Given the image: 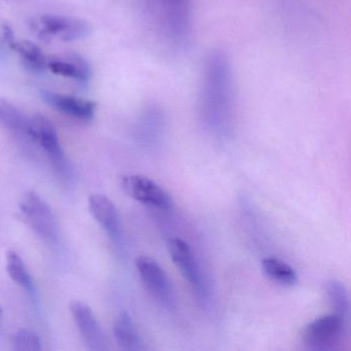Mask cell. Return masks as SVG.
Returning a JSON list of instances; mask_svg holds the SVG:
<instances>
[{
	"instance_id": "6da1fadb",
	"label": "cell",
	"mask_w": 351,
	"mask_h": 351,
	"mask_svg": "<svg viewBox=\"0 0 351 351\" xmlns=\"http://www.w3.org/2000/svg\"><path fill=\"white\" fill-rule=\"evenodd\" d=\"M200 118L205 128L217 137L231 134L235 118V86L227 54L210 53L203 69Z\"/></svg>"
},
{
	"instance_id": "7a4b0ae2",
	"label": "cell",
	"mask_w": 351,
	"mask_h": 351,
	"mask_svg": "<svg viewBox=\"0 0 351 351\" xmlns=\"http://www.w3.org/2000/svg\"><path fill=\"white\" fill-rule=\"evenodd\" d=\"M28 137L44 149L59 176L63 180H69L71 176V165L65 157L54 125L42 114H36L30 119Z\"/></svg>"
},
{
	"instance_id": "3957f363",
	"label": "cell",
	"mask_w": 351,
	"mask_h": 351,
	"mask_svg": "<svg viewBox=\"0 0 351 351\" xmlns=\"http://www.w3.org/2000/svg\"><path fill=\"white\" fill-rule=\"evenodd\" d=\"M20 213L30 229L42 239L55 242L58 238V223L48 203L34 191L26 192L20 201Z\"/></svg>"
},
{
	"instance_id": "277c9868",
	"label": "cell",
	"mask_w": 351,
	"mask_h": 351,
	"mask_svg": "<svg viewBox=\"0 0 351 351\" xmlns=\"http://www.w3.org/2000/svg\"><path fill=\"white\" fill-rule=\"evenodd\" d=\"M30 27L44 40L57 38L65 43L83 40L89 36L92 32L89 24L84 20L53 14L34 18Z\"/></svg>"
},
{
	"instance_id": "5b68a950",
	"label": "cell",
	"mask_w": 351,
	"mask_h": 351,
	"mask_svg": "<svg viewBox=\"0 0 351 351\" xmlns=\"http://www.w3.org/2000/svg\"><path fill=\"white\" fill-rule=\"evenodd\" d=\"M158 20L166 36L176 43L184 44L191 30V0H155Z\"/></svg>"
},
{
	"instance_id": "8992f818",
	"label": "cell",
	"mask_w": 351,
	"mask_h": 351,
	"mask_svg": "<svg viewBox=\"0 0 351 351\" xmlns=\"http://www.w3.org/2000/svg\"><path fill=\"white\" fill-rule=\"evenodd\" d=\"M348 326L336 313L322 315L305 326L302 330V342L312 350H330L342 339Z\"/></svg>"
},
{
	"instance_id": "52a82bcc",
	"label": "cell",
	"mask_w": 351,
	"mask_h": 351,
	"mask_svg": "<svg viewBox=\"0 0 351 351\" xmlns=\"http://www.w3.org/2000/svg\"><path fill=\"white\" fill-rule=\"evenodd\" d=\"M124 192L135 201L161 210H170L174 206L173 199L157 182L143 176L130 174L121 178Z\"/></svg>"
},
{
	"instance_id": "ba28073f",
	"label": "cell",
	"mask_w": 351,
	"mask_h": 351,
	"mask_svg": "<svg viewBox=\"0 0 351 351\" xmlns=\"http://www.w3.org/2000/svg\"><path fill=\"white\" fill-rule=\"evenodd\" d=\"M167 250L172 262L178 267L184 278L190 283L199 297L204 298L207 293L206 283L190 245L180 238H170L167 241Z\"/></svg>"
},
{
	"instance_id": "9c48e42d",
	"label": "cell",
	"mask_w": 351,
	"mask_h": 351,
	"mask_svg": "<svg viewBox=\"0 0 351 351\" xmlns=\"http://www.w3.org/2000/svg\"><path fill=\"white\" fill-rule=\"evenodd\" d=\"M137 272L147 291L156 300L166 307H172L176 303L173 289L167 274L159 263L147 256H141L135 261Z\"/></svg>"
},
{
	"instance_id": "30bf717a",
	"label": "cell",
	"mask_w": 351,
	"mask_h": 351,
	"mask_svg": "<svg viewBox=\"0 0 351 351\" xmlns=\"http://www.w3.org/2000/svg\"><path fill=\"white\" fill-rule=\"evenodd\" d=\"M69 310L86 346L91 350H108V339L91 308L83 302L75 301L69 306Z\"/></svg>"
},
{
	"instance_id": "8fae6325",
	"label": "cell",
	"mask_w": 351,
	"mask_h": 351,
	"mask_svg": "<svg viewBox=\"0 0 351 351\" xmlns=\"http://www.w3.org/2000/svg\"><path fill=\"white\" fill-rule=\"evenodd\" d=\"M42 98L51 108L75 120L88 122L95 116L96 104L90 100L52 91H43Z\"/></svg>"
},
{
	"instance_id": "7c38bea8",
	"label": "cell",
	"mask_w": 351,
	"mask_h": 351,
	"mask_svg": "<svg viewBox=\"0 0 351 351\" xmlns=\"http://www.w3.org/2000/svg\"><path fill=\"white\" fill-rule=\"evenodd\" d=\"M47 69L55 75L87 84L91 77V69L85 58L77 53H61L47 59Z\"/></svg>"
},
{
	"instance_id": "4fadbf2b",
	"label": "cell",
	"mask_w": 351,
	"mask_h": 351,
	"mask_svg": "<svg viewBox=\"0 0 351 351\" xmlns=\"http://www.w3.org/2000/svg\"><path fill=\"white\" fill-rule=\"evenodd\" d=\"M90 213L114 241L122 237V225L118 209L112 200L104 195L94 194L88 201Z\"/></svg>"
},
{
	"instance_id": "5bb4252c",
	"label": "cell",
	"mask_w": 351,
	"mask_h": 351,
	"mask_svg": "<svg viewBox=\"0 0 351 351\" xmlns=\"http://www.w3.org/2000/svg\"><path fill=\"white\" fill-rule=\"evenodd\" d=\"M114 335L121 348L129 351L143 349L141 337L128 312H121L114 320Z\"/></svg>"
},
{
	"instance_id": "9a60e30c",
	"label": "cell",
	"mask_w": 351,
	"mask_h": 351,
	"mask_svg": "<svg viewBox=\"0 0 351 351\" xmlns=\"http://www.w3.org/2000/svg\"><path fill=\"white\" fill-rule=\"evenodd\" d=\"M326 297L335 313L342 318L349 328L350 322V298H349L348 289L344 283L341 281L332 279L326 285Z\"/></svg>"
},
{
	"instance_id": "2e32d148",
	"label": "cell",
	"mask_w": 351,
	"mask_h": 351,
	"mask_svg": "<svg viewBox=\"0 0 351 351\" xmlns=\"http://www.w3.org/2000/svg\"><path fill=\"white\" fill-rule=\"evenodd\" d=\"M30 119L25 116L17 106L7 100L0 99V126L16 134L28 137Z\"/></svg>"
},
{
	"instance_id": "e0dca14e",
	"label": "cell",
	"mask_w": 351,
	"mask_h": 351,
	"mask_svg": "<svg viewBox=\"0 0 351 351\" xmlns=\"http://www.w3.org/2000/svg\"><path fill=\"white\" fill-rule=\"evenodd\" d=\"M263 272L268 278L285 287L297 285L299 277L295 269L277 258H266L262 262Z\"/></svg>"
},
{
	"instance_id": "ac0fdd59",
	"label": "cell",
	"mask_w": 351,
	"mask_h": 351,
	"mask_svg": "<svg viewBox=\"0 0 351 351\" xmlns=\"http://www.w3.org/2000/svg\"><path fill=\"white\" fill-rule=\"evenodd\" d=\"M12 50L15 51L24 64L34 71H40L47 67L48 57L43 52L42 49L29 40H14L9 45Z\"/></svg>"
},
{
	"instance_id": "d6986e66",
	"label": "cell",
	"mask_w": 351,
	"mask_h": 351,
	"mask_svg": "<svg viewBox=\"0 0 351 351\" xmlns=\"http://www.w3.org/2000/svg\"><path fill=\"white\" fill-rule=\"evenodd\" d=\"M7 272L12 280L19 287H23L25 291L30 293L34 291V285L32 275L21 256L13 250L7 252Z\"/></svg>"
},
{
	"instance_id": "ffe728a7",
	"label": "cell",
	"mask_w": 351,
	"mask_h": 351,
	"mask_svg": "<svg viewBox=\"0 0 351 351\" xmlns=\"http://www.w3.org/2000/svg\"><path fill=\"white\" fill-rule=\"evenodd\" d=\"M13 348L18 351H38L42 349L40 337L29 330H20L12 338Z\"/></svg>"
},
{
	"instance_id": "44dd1931",
	"label": "cell",
	"mask_w": 351,
	"mask_h": 351,
	"mask_svg": "<svg viewBox=\"0 0 351 351\" xmlns=\"http://www.w3.org/2000/svg\"><path fill=\"white\" fill-rule=\"evenodd\" d=\"M3 307L0 306V330H1V319H3Z\"/></svg>"
}]
</instances>
